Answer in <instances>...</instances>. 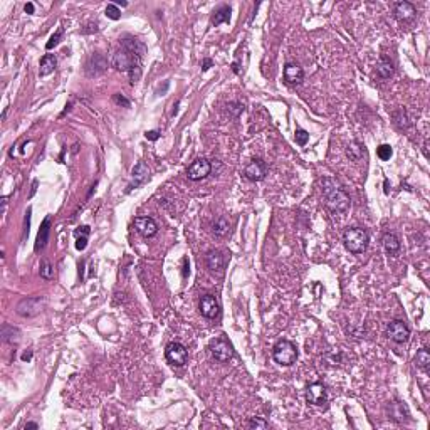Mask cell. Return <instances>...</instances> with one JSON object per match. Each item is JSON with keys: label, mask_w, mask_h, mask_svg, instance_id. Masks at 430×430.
<instances>
[{"label": "cell", "mask_w": 430, "mask_h": 430, "mask_svg": "<svg viewBox=\"0 0 430 430\" xmlns=\"http://www.w3.org/2000/svg\"><path fill=\"white\" fill-rule=\"evenodd\" d=\"M140 61L141 57L136 56L134 52L128 51V49H121V51H118L116 54L111 57V66L120 72H128L131 84H134L136 81H140L141 77Z\"/></svg>", "instance_id": "cell-1"}, {"label": "cell", "mask_w": 430, "mask_h": 430, "mask_svg": "<svg viewBox=\"0 0 430 430\" xmlns=\"http://www.w3.org/2000/svg\"><path fill=\"white\" fill-rule=\"evenodd\" d=\"M323 195L326 200V207L334 214H343L350 208V197L341 187L333 180H325L323 182Z\"/></svg>", "instance_id": "cell-2"}, {"label": "cell", "mask_w": 430, "mask_h": 430, "mask_svg": "<svg viewBox=\"0 0 430 430\" xmlns=\"http://www.w3.org/2000/svg\"><path fill=\"white\" fill-rule=\"evenodd\" d=\"M343 244H345L346 251H350L351 254H362L366 251L368 244H370V235L362 227H348L343 234Z\"/></svg>", "instance_id": "cell-3"}, {"label": "cell", "mask_w": 430, "mask_h": 430, "mask_svg": "<svg viewBox=\"0 0 430 430\" xmlns=\"http://www.w3.org/2000/svg\"><path fill=\"white\" fill-rule=\"evenodd\" d=\"M272 356L276 360V363H279L281 366H291L298 360V348L296 345L288 341V339H281L274 346Z\"/></svg>", "instance_id": "cell-4"}, {"label": "cell", "mask_w": 430, "mask_h": 430, "mask_svg": "<svg viewBox=\"0 0 430 430\" xmlns=\"http://www.w3.org/2000/svg\"><path fill=\"white\" fill-rule=\"evenodd\" d=\"M44 306H46V301L44 298H24L22 301L17 304V314L24 318H34L37 316L39 313H42Z\"/></svg>", "instance_id": "cell-5"}, {"label": "cell", "mask_w": 430, "mask_h": 430, "mask_svg": "<svg viewBox=\"0 0 430 430\" xmlns=\"http://www.w3.org/2000/svg\"><path fill=\"white\" fill-rule=\"evenodd\" d=\"M210 353L219 363H227L234 358V348L224 338H217L210 343Z\"/></svg>", "instance_id": "cell-6"}, {"label": "cell", "mask_w": 430, "mask_h": 430, "mask_svg": "<svg viewBox=\"0 0 430 430\" xmlns=\"http://www.w3.org/2000/svg\"><path fill=\"white\" fill-rule=\"evenodd\" d=\"M387 336L395 343H405L410 338V328L402 319H393L387 326Z\"/></svg>", "instance_id": "cell-7"}, {"label": "cell", "mask_w": 430, "mask_h": 430, "mask_svg": "<svg viewBox=\"0 0 430 430\" xmlns=\"http://www.w3.org/2000/svg\"><path fill=\"white\" fill-rule=\"evenodd\" d=\"M212 171V163L207 158H197L195 162H192V165L187 168V177L194 182L203 180L210 175Z\"/></svg>", "instance_id": "cell-8"}, {"label": "cell", "mask_w": 430, "mask_h": 430, "mask_svg": "<svg viewBox=\"0 0 430 430\" xmlns=\"http://www.w3.org/2000/svg\"><path fill=\"white\" fill-rule=\"evenodd\" d=\"M165 356H166V360H168L171 365L183 366L187 363V360H188V351H187V348L182 345V343L175 341V343H170V345L166 346Z\"/></svg>", "instance_id": "cell-9"}, {"label": "cell", "mask_w": 430, "mask_h": 430, "mask_svg": "<svg viewBox=\"0 0 430 430\" xmlns=\"http://www.w3.org/2000/svg\"><path fill=\"white\" fill-rule=\"evenodd\" d=\"M244 175L245 178L251 180V182H261V180H264L265 175H267V163L259 158L252 160V162L245 166Z\"/></svg>", "instance_id": "cell-10"}, {"label": "cell", "mask_w": 430, "mask_h": 430, "mask_svg": "<svg viewBox=\"0 0 430 430\" xmlns=\"http://www.w3.org/2000/svg\"><path fill=\"white\" fill-rule=\"evenodd\" d=\"M326 388L323 383H311L308 385V388H306V400H308V403L311 405H316V407H321V405L326 403Z\"/></svg>", "instance_id": "cell-11"}, {"label": "cell", "mask_w": 430, "mask_h": 430, "mask_svg": "<svg viewBox=\"0 0 430 430\" xmlns=\"http://www.w3.org/2000/svg\"><path fill=\"white\" fill-rule=\"evenodd\" d=\"M134 229L138 231V234L143 235L145 239L157 235L158 232V224L155 222L151 217H136L134 219Z\"/></svg>", "instance_id": "cell-12"}, {"label": "cell", "mask_w": 430, "mask_h": 430, "mask_svg": "<svg viewBox=\"0 0 430 430\" xmlns=\"http://www.w3.org/2000/svg\"><path fill=\"white\" fill-rule=\"evenodd\" d=\"M200 313H202V316H205L208 319H214L219 316L220 306L214 294H205V296H202V299H200Z\"/></svg>", "instance_id": "cell-13"}, {"label": "cell", "mask_w": 430, "mask_h": 430, "mask_svg": "<svg viewBox=\"0 0 430 430\" xmlns=\"http://www.w3.org/2000/svg\"><path fill=\"white\" fill-rule=\"evenodd\" d=\"M148 178H150L148 166L145 165V162H138L136 166H134L133 171H131V182L128 185V192L133 190V188H138L140 185H143V183H145Z\"/></svg>", "instance_id": "cell-14"}, {"label": "cell", "mask_w": 430, "mask_h": 430, "mask_svg": "<svg viewBox=\"0 0 430 430\" xmlns=\"http://www.w3.org/2000/svg\"><path fill=\"white\" fill-rule=\"evenodd\" d=\"M302 79H304V71H302L301 66L293 64V63H288L284 66V81H286V84L296 86V84H301Z\"/></svg>", "instance_id": "cell-15"}, {"label": "cell", "mask_w": 430, "mask_h": 430, "mask_svg": "<svg viewBox=\"0 0 430 430\" xmlns=\"http://www.w3.org/2000/svg\"><path fill=\"white\" fill-rule=\"evenodd\" d=\"M106 69H108V63H106V59L101 54H94L91 59L88 61V64H86V72H88V76H99L103 74Z\"/></svg>", "instance_id": "cell-16"}, {"label": "cell", "mask_w": 430, "mask_h": 430, "mask_svg": "<svg viewBox=\"0 0 430 430\" xmlns=\"http://www.w3.org/2000/svg\"><path fill=\"white\" fill-rule=\"evenodd\" d=\"M207 267L214 274H222L225 267V257L220 251H210L207 254Z\"/></svg>", "instance_id": "cell-17"}, {"label": "cell", "mask_w": 430, "mask_h": 430, "mask_svg": "<svg viewBox=\"0 0 430 430\" xmlns=\"http://www.w3.org/2000/svg\"><path fill=\"white\" fill-rule=\"evenodd\" d=\"M388 417L392 420L398 422V424H403V422L408 420L410 413H408V408L402 402H393L388 405Z\"/></svg>", "instance_id": "cell-18"}, {"label": "cell", "mask_w": 430, "mask_h": 430, "mask_svg": "<svg viewBox=\"0 0 430 430\" xmlns=\"http://www.w3.org/2000/svg\"><path fill=\"white\" fill-rule=\"evenodd\" d=\"M393 14L398 20H410L415 15V7L410 2H397L393 5Z\"/></svg>", "instance_id": "cell-19"}, {"label": "cell", "mask_w": 430, "mask_h": 430, "mask_svg": "<svg viewBox=\"0 0 430 430\" xmlns=\"http://www.w3.org/2000/svg\"><path fill=\"white\" fill-rule=\"evenodd\" d=\"M49 232H51V217H46L44 219L42 225L39 229V234H37V240H35V252H39L40 249H44L49 242Z\"/></svg>", "instance_id": "cell-20"}, {"label": "cell", "mask_w": 430, "mask_h": 430, "mask_svg": "<svg viewBox=\"0 0 430 430\" xmlns=\"http://www.w3.org/2000/svg\"><path fill=\"white\" fill-rule=\"evenodd\" d=\"M382 242H383L385 251L390 254V256H395V254L400 251V247H402V244H400L398 237H397L395 234H390V232L383 235Z\"/></svg>", "instance_id": "cell-21"}, {"label": "cell", "mask_w": 430, "mask_h": 430, "mask_svg": "<svg viewBox=\"0 0 430 430\" xmlns=\"http://www.w3.org/2000/svg\"><path fill=\"white\" fill-rule=\"evenodd\" d=\"M57 66V61H56V56L54 54H46L40 59V67H39V74L40 76H49L54 72Z\"/></svg>", "instance_id": "cell-22"}, {"label": "cell", "mask_w": 430, "mask_h": 430, "mask_svg": "<svg viewBox=\"0 0 430 430\" xmlns=\"http://www.w3.org/2000/svg\"><path fill=\"white\" fill-rule=\"evenodd\" d=\"M91 234V229L88 225H83V227H77L74 231L76 235V249L77 251H84L88 247V237Z\"/></svg>", "instance_id": "cell-23"}, {"label": "cell", "mask_w": 430, "mask_h": 430, "mask_svg": "<svg viewBox=\"0 0 430 430\" xmlns=\"http://www.w3.org/2000/svg\"><path fill=\"white\" fill-rule=\"evenodd\" d=\"M231 7L229 5H220L219 9H217L214 12V15H212V24L214 26H220V24H225L231 20Z\"/></svg>", "instance_id": "cell-24"}, {"label": "cell", "mask_w": 430, "mask_h": 430, "mask_svg": "<svg viewBox=\"0 0 430 430\" xmlns=\"http://www.w3.org/2000/svg\"><path fill=\"white\" fill-rule=\"evenodd\" d=\"M2 339L5 343H19L20 339V331L12 325H2Z\"/></svg>", "instance_id": "cell-25"}, {"label": "cell", "mask_w": 430, "mask_h": 430, "mask_svg": "<svg viewBox=\"0 0 430 430\" xmlns=\"http://www.w3.org/2000/svg\"><path fill=\"white\" fill-rule=\"evenodd\" d=\"M212 231H214L217 237H225L229 234V231H231V222L225 217H219V219H215L214 225H212Z\"/></svg>", "instance_id": "cell-26"}, {"label": "cell", "mask_w": 430, "mask_h": 430, "mask_svg": "<svg viewBox=\"0 0 430 430\" xmlns=\"http://www.w3.org/2000/svg\"><path fill=\"white\" fill-rule=\"evenodd\" d=\"M376 72H378V76L383 77V79L390 77L393 74V64H392V61L388 59V57H382V59H380V63H378V66H376Z\"/></svg>", "instance_id": "cell-27"}, {"label": "cell", "mask_w": 430, "mask_h": 430, "mask_svg": "<svg viewBox=\"0 0 430 430\" xmlns=\"http://www.w3.org/2000/svg\"><path fill=\"white\" fill-rule=\"evenodd\" d=\"M415 365L419 366L420 370H424V371L429 370V365H430V351L427 350V348H422V350L417 351Z\"/></svg>", "instance_id": "cell-28"}, {"label": "cell", "mask_w": 430, "mask_h": 430, "mask_svg": "<svg viewBox=\"0 0 430 430\" xmlns=\"http://www.w3.org/2000/svg\"><path fill=\"white\" fill-rule=\"evenodd\" d=\"M363 148H365V146H362L358 141H351L350 145L346 146V155L353 160V162H358V160L363 157V153H365Z\"/></svg>", "instance_id": "cell-29"}, {"label": "cell", "mask_w": 430, "mask_h": 430, "mask_svg": "<svg viewBox=\"0 0 430 430\" xmlns=\"http://www.w3.org/2000/svg\"><path fill=\"white\" fill-rule=\"evenodd\" d=\"M40 277L47 281H51L54 277V267H52V264L47 259H42V262H40Z\"/></svg>", "instance_id": "cell-30"}, {"label": "cell", "mask_w": 430, "mask_h": 430, "mask_svg": "<svg viewBox=\"0 0 430 430\" xmlns=\"http://www.w3.org/2000/svg\"><path fill=\"white\" fill-rule=\"evenodd\" d=\"M376 155H378L380 160H383V162H387V160L392 158L393 151H392V146L390 145H380L378 148H376Z\"/></svg>", "instance_id": "cell-31"}, {"label": "cell", "mask_w": 430, "mask_h": 430, "mask_svg": "<svg viewBox=\"0 0 430 430\" xmlns=\"http://www.w3.org/2000/svg\"><path fill=\"white\" fill-rule=\"evenodd\" d=\"M294 138H296V143L299 146H304L306 143L309 141V133L306 130H302V128H298L296 130V133H294Z\"/></svg>", "instance_id": "cell-32"}, {"label": "cell", "mask_w": 430, "mask_h": 430, "mask_svg": "<svg viewBox=\"0 0 430 430\" xmlns=\"http://www.w3.org/2000/svg\"><path fill=\"white\" fill-rule=\"evenodd\" d=\"M61 39H63V27H59V29H57V32H56V34L52 35L51 39H49V42L46 44V49H47V51H51L52 47H56L57 44L61 42Z\"/></svg>", "instance_id": "cell-33"}, {"label": "cell", "mask_w": 430, "mask_h": 430, "mask_svg": "<svg viewBox=\"0 0 430 430\" xmlns=\"http://www.w3.org/2000/svg\"><path fill=\"white\" fill-rule=\"evenodd\" d=\"M106 17L111 19V20H118L121 17V10L118 9L114 3H109V5L106 7Z\"/></svg>", "instance_id": "cell-34"}, {"label": "cell", "mask_w": 430, "mask_h": 430, "mask_svg": "<svg viewBox=\"0 0 430 430\" xmlns=\"http://www.w3.org/2000/svg\"><path fill=\"white\" fill-rule=\"evenodd\" d=\"M249 429H267L269 427V424L265 420H262V419H257V417H254V419L249 422Z\"/></svg>", "instance_id": "cell-35"}, {"label": "cell", "mask_w": 430, "mask_h": 430, "mask_svg": "<svg viewBox=\"0 0 430 430\" xmlns=\"http://www.w3.org/2000/svg\"><path fill=\"white\" fill-rule=\"evenodd\" d=\"M113 101H114V103H116L118 106H125V108H130V106H131V103H130L128 99H126L125 96H123V94H114V96H113Z\"/></svg>", "instance_id": "cell-36"}, {"label": "cell", "mask_w": 430, "mask_h": 430, "mask_svg": "<svg viewBox=\"0 0 430 430\" xmlns=\"http://www.w3.org/2000/svg\"><path fill=\"white\" fill-rule=\"evenodd\" d=\"M145 138L148 141H157L158 138H160V131L158 130H150V131H146L145 133Z\"/></svg>", "instance_id": "cell-37"}, {"label": "cell", "mask_w": 430, "mask_h": 430, "mask_svg": "<svg viewBox=\"0 0 430 430\" xmlns=\"http://www.w3.org/2000/svg\"><path fill=\"white\" fill-rule=\"evenodd\" d=\"M182 262H183V271H182V272H183V279H187L188 272H190V269H188V259L185 257V259H183Z\"/></svg>", "instance_id": "cell-38"}, {"label": "cell", "mask_w": 430, "mask_h": 430, "mask_svg": "<svg viewBox=\"0 0 430 430\" xmlns=\"http://www.w3.org/2000/svg\"><path fill=\"white\" fill-rule=\"evenodd\" d=\"M212 66H214V63H212V59H208V57H207V59H205V61H203V66H202V71H203V72H205V71H208V69H210V67H212Z\"/></svg>", "instance_id": "cell-39"}, {"label": "cell", "mask_w": 430, "mask_h": 430, "mask_svg": "<svg viewBox=\"0 0 430 430\" xmlns=\"http://www.w3.org/2000/svg\"><path fill=\"white\" fill-rule=\"evenodd\" d=\"M24 10H26V14H34L35 12V7H34V3H26V7H24Z\"/></svg>", "instance_id": "cell-40"}, {"label": "cell", "mask_w": 430, "mask_h": 430, "mask_svg": "<svg viewBox=\"0 0 430 430\" xmlns=\"http://www.w3.org/2000/svg\"><path fill=\"white\" fill-rule=\"evenodd\" d=\"M35 192H37V180L32 182V190H31V194H29V198H32V197L35 195Z\"/></svg>", "instance_id": "cell-41"}, {"label": "cell", "mask_w": 430, "mask_h": 430, "mask_svg": "<svg viewBox=\"0 0 430 430\" xmlns=\"http://www.w3.org/2000/svg\"><path fill=\"white\" fill-rule=\"evenodd\" d=\"M7 200H9V197H2V200H0V202H2V212H0V214H5V208H7Z\"/></svg>", "instance_id": "cell-42"}, {"label": "cell", "mask_w": 430, "mask_h": 430, "mask_svg": "<svg viewBox=\"0 0 430 430\" xmlns=\"http://www.w3.org/2000/svg\"><path fill=\"white\" fill-rule=\"evenodd\" d=\"M24 429H26V430H29V429H34V430H35V429H39V424H37V422H27V424H26V427H24Z\"/></svg>", "instance_id": "cell-43"}, {"label": "cell", "mask_w": 430, "mask_h": 430, "mask_svg": "<svg viewBox=\"0 0 430 430\" xmlns=\"http://www.w3.org/2000/svg\"><path fill=\"white\" fill-rule=\"evenodd\" d=\"M114 5H116V7H126V5H128V2H121V0H116V2H114Z\"/></svg>", "instance_id": "cell-44"}, {"label": "cell", "mask_w": 430, "mask_h": 430, "mask_svg": "<svg viewBox=\"0 0 430 430\" xmlns=\"http://www.w3.org/2000/svg\"><path fill=\"white\" fill-rule=\"evenodd\" d=\"M32 358V351H26V353L22 355V360H31Z\"/></svg>", "instance_id": "cell-45"}]
</instances>
